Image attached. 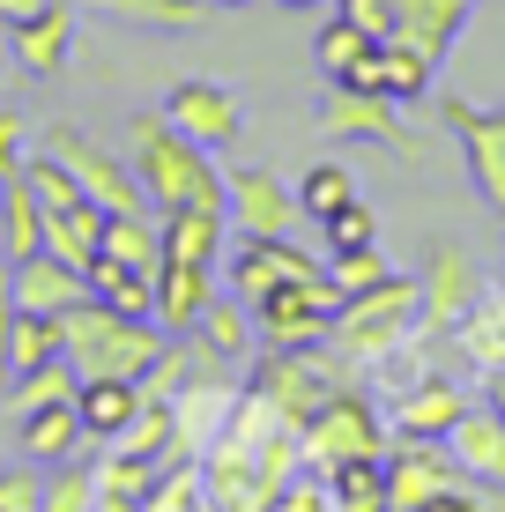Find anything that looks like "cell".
Returning a JSON list of instances; mask_svg holds the SVG:
<instances>
[{
	"mask_svg": "<svg viewBox=\"0 0 505 512\" xmlns=\"http://www.w3.org/2000/svg\"><path fill=\"white\" fill-rule=\"evenodd\" d=\"M75 386H82V372L67 357H52V364H38V372L8 379V394H15V416H30V409H52V401H75Z\"/></svg>",
	"mask_w": 505,
	"mask_h": 512,
	"instance_id": "d6a6232c",
	"label": "cell"
},
{
	"mask_svg": "<svg viewBox=\"0 0 505 512\" xmlns=\"http://www.w3.org/2000/svg\"><path fill=\"white\" fill-rule=\"evenodd\" d=\"M194 342L208 349V357H223V364H238V357H253L260 349V327H253V305L246 297H216V305L194 320Z\"/></svg>",
	"mask_w": 505,
	"mask_h": 512,
	"instance_id": "484cf974",
	"label": "cell"
},
{
	"mask_svg": "<svg viewBox=\"0 0 505 512\" xmlns=\"http://www.w3.org/2000/svg\"><path fill=\"white\" fill-rule=\"evenodd\" d=\"M216 8H253V0H216Z\"/></svg>",
	"mask_w": 505,
	"mask_h": 512,
	"instance_id": "7dc6e473",
	"label": "cell"
},
{
	"mask_svg": "<svg viewBox=\"0 0 505 512\" xmlns=\"http://www.w3.org/2000/svg\"><path fill=\"white\" fill-rule=\"evenodd\" d=\"M97 253L156 275V268H164V216H156V208H119V216H104V245H97Z\"/></svg>",
	"mask_w": 505,
	"mask_h": 512,
	"instance_id": "603a6c76",
	"label": "cell"
},
{
	"mask_svg": "<svg viewBox=\"0 0 505 512\" xmlns=\"http://www.w3.org/2000/svg\"><path fill=\"white\" fill-rule=\"evenodd\" d=\"M461 483H476V475L446 453V438H394L387 446V512H424Z\"/></svg>",
	"mask_w": 505,
	"mask_h": 512,
	"instance_id": "ba28073f",
	"label": "cell"
},
{
	"mask_svg": "<svg viewBox=\"0 0 505 512\" xmlns=\"http://www.w3.org/2000/svg\"><path fill=\"white\" fill-rule=\"evenodd\" d=\"M8 327H15V290H8V260H0V379H8Z\"/></svg>",
	"mask_w": 505,
	"mask_h": 512,
	"instance_id": "7bdbcfd3",
	"label": "cell"
},
{
	"mask_svg": "<svg viewBox=\"0 0 505 512\" xmlns=\"http://www.w3.org/2000/svg\"><path fill=\"white\" fill-rule=\"evenodd\" d=\"M372 67H379V97H394V104L431 97V75H439V67H431L416 45H402V38H379L372 45Z\"/></svg>",
	"mask_w": 505,
	"mask_h": 512,
	"instance_id": "4dcf8cb0",
	"label": "cell"
},
{
	"mask_svg": "<svg viewBox=\"0 0 505 512\" xmlns=\"http://www.w3.org/2000/svg\"><path fill=\"white\" fill-rule=\"evenodd\" d=\"M97 8L134 30H194L201 23V0H97Z\"/></svg>",
	"mask_w": 505,
	"mask_h": 512,
	"instance_id": "836d02e7",
	"label": "cell"
},
{
	"mask_svg": "<svg viewBox=\"0 0 505 512\" xmlns=\"http://www.w3.org/2000/svg\"><path fill=\"white\" fill-rule=\"evenodd\" d=\"M45 245V201L30 193V179L15 171L8 186H0V260H23Z\"/></svg>",
	"mask_w": 505,
	"mask_h": 512,
	"instance_id": "83f0119b",
	"label": "cell"
},
{
	"mask_svg": "<svg viewBox=\"0 0 505 512\" xmlns=\"http://www.w3.org/2000/svg\"><path fill=\"white\" fill-rule=\"evenodd\" d=\"M60 320H67V364H75L82 379H149V364L164 357V342H171L156 320H134V312L104 305V297H82Z\"/></svg>",
	"mask_w": 505,
	"mask_h": 512,
	"instance_id": "3957f363",
	"label": "cell"
},
{
	"mask_svg": "<svg viewBox=\"0 0 505 512\" xmlns=\"http://www.w3.org/2000/svg\"><path fill=\"white\" fill-rule=\"evenodd\" d=\"M208 305H216V268H194V260H164L156 268V327L164 334H194Z\"/></svg>",
	"mask_w": 505,
	"mask_h": 512,
	"instance_id": "d6986e66",
	"label": "cell"
},
{
	"mask_svg": "<svg viewBox=\"0 0 505 512\" xmlns=\"http://www.w3.org/2000/svg\"><path fill=\"white\" fill-rule=\"evenodd\" d=\"M15 60V45H8V30H0V67H8Z\"/></svg>",
	"mask_w": 505,
	"mask_h": 512,
	"instance_id": "bcb514c9",
	"label": "cell"
},
{
	"mask_svg": "<svg viewBox=\"0 0 505 512\" xmlns=\"http://www.w3.org/2000/svg\"><path fill=\"white\" fill-rule=\"evenodd\" d=\"M483 401L505 416V364H491V372H483Z\"/></svg>",
	"mask_w": 505,
	"mask_h": 512,
	"instance_id": "ee69618b",
	"label": "cell"
},
{
	"mask_svg": "<svg viewBox=\"0 0 505 512\" xmlns=\"http://www.w3.org/2000/svg\"><path fill=\"white\" fill-rule=\"evenodd\" d=\"M23 156H30V119L0 104V186H8L15 171H23Z\"/></svg>",
	"mask_w": 505,
	"mask_h": 512,
	"instance_id": "60d3db41",
	"label": "cell"
},
{
	"mask_svg": "<svg viewBox=\"0 0 505 512\" xmlns=\"http://www.w3.org/2000/svg\"><path fill=\"white\" fill-rule=\"evenodd\" d=\"M0 512H45V468H0Z\"/></svg>",
	"mask_w": 505,
	"mask_h": 512,
	"instance_id": "ab89813d",
	"label": "cell"
},
{
	"mask_svg": "<svg viewBox=\"0 0 505 512\" xmlns=\"http://www.w3.org/2000/svg\"><path fill=\"white\" fill-rule=\"evenodd\" d=\"M402 112H409V104L372 97V90H342V82H335V97H327L320 127H327V134H342V141H372V149H394L402 164H416V156H424V141H416V127H409Z\"/></svg>",
	"mask_w": 505,
	"mask_h": 512,
	"instance_id": "8fae6325",
	"label": "cell"
},
{
	"mask_svg": "<svg viewBox=\"0 0 505 512\" xmlns=\"http://www.w3.org/2000/svg\"><path fill=\"white\" fill-rule=\"evenodd\" d=\"M8 45H15V67H30V75H60V67L75 60V8H67V0H45L38 15L8 23Z\"/></svg>",
	"mask_w": 505,
	"mask_h": 512,
	"instance_id": "e0dca14e",
	"label": "cell"
},
{
	"mask_svg": "<svg viewBox=\"0 0 505 512\" xmlns=\"http://www.w3.org/2000/svg\"><path fill=\"white\" fill-rule=\"evenodd\" d=\"M461 409H468L461 386L446 379V372H424L409 394L387 401V438H446L461 423Z\"/></svg>",
	"mask_w": 505,
	"mask_h": 512,
	"instance_id": "2e32d148",
	"label": "cell"
},
{
	"mask_svg": "<svg viewBox=\"0 0 505 512\" xmlns=\"http://www.w3.org/2000/svg\"><path fill=\"white\" fill-rule=\"evenodd\" d=\"M357 453H387V409H372V394H364V379L335 386V394L320 401V416L305 423V461L312 468H335V461H357Z\"/></svg>",
	"mask_w": 505,
	"mask_h": 512,
	"instance_id": "5b68a950",
	"label": "cell"
},
{
	"mask_svg": "<svg viewBox=\"0 0 505 512\" xmlns=\"http://www.w3.org/2000/svg\"><path fill=\"white\" fill-rule=\"evenodd\" d=\"M335 512H387V453H357V461L327 468Z\"/></svg>",
	"mask_w": 505,
	"mask_h": 512,
	"instance_id": "1f68e13d",
	"label": "cell"
},
{
	"mask_svg": "<svg viewBox=\"0 0 505 512\" xmlns=\"http://www.w3.org/2000/svg\"><path fill=\"white\" fill-rule=\"evenodd\" d=\"M8 290H15V312H75L82 297H90V275L38 245V253L8 260Z\"/></svg>",
	"mask_w": 505,
	"mask_h": 512,
	"instance_id": "9a60e30c",
	"label": "cell"
},
{
	"mask_svg": "<svg viewBox=\"0 0 505 512\" xmlns=\"http://www.w3.org/2000/svg\"><path fill=\"white\" fill-rule=\"evenodd\" d=\"M223 216H231L238 238H290L305 208L268 164H231L223 171Z\"/></svg>",
	"mask_w": 505,
	"mask_h": 512,
	"instance_id": "9c48e42d",
	"label": "cell"
},
{
	"mask_svg": "<svg viewBox=\"0 0 505 512\" xmlns=\"http://www.w3.org/2000/svg\"><path fill=\"white\" fill-rule=\"evenodd\" d=\"M283 8H320V0H283Z\"/></svg>",
	"mask_w": 505,
	"mask_h": 512,
	"instance_id": "c3c4849f",
	"label": "cell"
},
{
	"mask_svg": "<svg viewBox=\"0 0 505 512\" xmlns=\"http://www.w3.org/2000/svg\"><path fill=\"white\" fill-rule=\"evenodd\" d=\"M164 119H171L186 141H201L208 156L238 149V134H246V119H238V97L223 90V82H201V75H194V82H171Z\"/></svg>",
	"mask_w": 505,
	"mask_h": 512,
	"instance_id": "4fadbf2b",
	"label": "cell"
},
{
	"mask_svg": "<svg viewBox=\"0 0 505 512\" xmlns=\"http://www.w3.org/2000/svg\"><path fill=\"white\" fill-rule=\"evenodd\" d=\"M134 409H142V379H82L75 386V416L90 438H127Z\"/></svg>",
	"mask_w": 505,
	"mask_h": 512,
	"instance_id": "7402d4cb",
	"label": "cell"
},
{
	"mask_svg": "<svg viewBox=\"0 0 505 512\" xmlns=\"http://www.w3.org/2000/svg\"><path fill=\"white\" fill-rule=\"evenodd\" d=\"M312 45H320V75H327V82H342V75H350V67H357L379 38H372V30H357L350 15H335V23H320V38H312Z\"/></svg>",
	"mask_w": 505,
	"mask_h": 512,
	"instance_id": "e575fe53",
	"label": "cell"
},
{
	"mask_svg": "<svg viewBox=\"0 0 505 512\" xmlns=\"http://www.w3.org/2000/svg\"><path fill=\"white\" fill-rule=\"evenodd\" d=\"M446 342L461 349L476 372H491V364H505V282H483L476 305L461 312V327L446 334Z\"/></svg>",
	"mask_w": 505,
	"mask_h": 512,
	"instance_id": "44dd1931",
	"label": "cell"
},
{
	"mask_svg": "<svg viewBox=\"0 0 505 512\" xmlns=\"http://www.w3.org/2000/svg\"><path fill=\"white\" fill-rule=\"evenodd\" d=\"M327 275H335L342 297H357V290H372V282H387L394 268H387V253H379V245H357V253H335V260H327Z\"/></svg>",
	"mask_w": 505,
	"mask_h": 512,
	"instance_id": "74e56055",
	"label": "cell"
},
{
	"mask_svg": "<svg viewBox=\"0 0 505 512\" xmlns=\"http://www.w3.org/2000/svg\"><path fill=\"white\" fill-rule=\"evenodd\" d=\"M45 512H97V468H52L45 475Z\"/></svg>",
	"mask_w": 505,
	"mask_h": 512,
	"instance_id": "8d00e7d4",
	"label": "cell"
},
{
	"mask_svg": "<svg viewBox=\"0 0 505 512\" xmlns=\"http://www.w3.org/2000/svg\"><path fill=\"white\" fill-rule=\"evenodd\" d=\"M82 416H75V401H52V409H30V416H15V446L30 453V461H67V453L82 446Z\"/></svg>",
	"mask_w": 505,
	"mask_h": 512,
	"instance_id": "4316f807",
	"label": "cell"
},
{
	"mask_svg": "<svg viewBox=\"0 0 505 512\" xmlns=\"http://www.w3.org/2000/svg\"><path fill=\"white\" fill-rule=\"evenodd\" d=\"M104 216H112V208H97V201L45 208V253H60L67 268H90L97 245H104Z\"/></svg>",
	"mask_w": 505,
	"mask_h": 512,
	"instance_id": "cb8c5ba5",
	"label": "cell"
},
{
	"mask_svg": "<svg viewBox=\"0 0 505 512\" xmlns=\"http://www.w3.org/2000/svg\"><path fill=\"white\" fill-rule=\"evenodd\" d=\"M223 231H231V216H223V208H171V216H164V260H194V268H216Z\"/></svg>",
	"mask_w": 505,
	"mask_h": 512,
	"instance_id": "d4e9b609",
	"label": "cell"
},
{
	"mask_svg": "<svg viewBox=\"0 0 505 512\" xmlns=\"http://www.w3.org/2000/svg\"><path fill=\"white\" fill-rule=\"evenodd\" d=\"M335 15H350V23L372 30V38H394V30H402V0H342Z\"/></svg>",
	"mask_w": 505,
	"mask_h": 512,
	"instance_id": "b9f144b4",
	"label": "cell"
},
{
	"mask_svg": "<svg viewBox=\"0 0 505 512\" xmlns=\"http://www.w3.org/2000/svg\"><path fill=\"white\" fill-rule=\"evenodd\" d=\"M52 357H67V320L60 312H15V327H8V379L38 372V364H52Z\"/></svg>",
	"mask_w": 505,
	"mask_h": 512,
	"instance_id": "f1b7e54d",
	"label": "cell"
},
{
	"mask_svg": "<svg viewBox=\"0 0 505 512\" xmlns=\"http://www.w3.org/2000/svg\"><path fill=\"white\" fill-rule=\"evenodd\" d=\"M342 290L335 275H312V282H283L253 305V327H260V349H305V342H327V320H335Z\"/></svg>",
	"mask_w": 505,
	"mask_h": 512,
	"instance_id": "52a82bcc",
	"label": "cell"
},
{
	"mask_svg": "<svg viewBox=\"0 0 505 512\" xmlns=\"http://www.w3.org/2000/svg\"><path fill=\"white\" fill-rule=\"evenodd\" d=\"M416 282H424V334H431V342H446V334L461 327V312L476 305V290H483V268H476V253H468V245L439 238Z\"/></svg>",
	"mask_w": 505,
	"mask_h": 512,
	"instance_id": "7c38bea8",
	"label": "cell"
},
{
	"mask_svg": "<svg viewBox=\"0 0 505 512\" xmlns=\"http://www.w3.org/2000/svg\"><path fill=\"white\" fill-rule=\"evenodd\" d=\"M468 15H476V0H402V30H394V38L416 45L431 67H446V52L461 45Z\"/></svg>",
	"mask_w": 505,
	"mask_h": 512,
	"instance_id": "ffe728a7",
	"label": "cell"
},
{
	"mask_svg": "<svg viewBox=\"0 0 505 512\" xmlns=\"http://www.w3.org/2000/svg\"><path fill=\"white\" fill-rule=\"evenodd\" d=\"M38 149L60 156V164L75 171V186L90 193L97 208H112V216H119V208H149V201H142V179H134V164H127V156H112L97 134H82V127H67V119H52V127H38Z\"/></svg>",
	"mask_w": 505,
	"mask_h": 512,
	"instance_id": "8992f818",
	"label": "cell"
},
{
	"mask_svg": "<svg viewBox=\"0 0 505 512\" xmlns=\"http://www.w3.org/2000/svg\"><path fill=\"white\" fill-rule=\"evenodd\" d=\"M446 453H454L476 483L505 490V416L491 409V401H468V409H461V423L446 431Z\"/></svg>",
	"mask_w": 505,
	"mask_h": 512,
	"instance_id": "ac0fdd59",
	"label": "cell"
},
{
	"mask_svg": "<svg viewBox=\"0 0 505 512\" xmlns=\"http://www.w3.org/2000/svg\"><path fill=\"white\" fill-rule=\"evenodd\" d=\"M416 327H424V282H416V275H387V282H372V290H357V297H342V305H335V320H327V349L364 379L394 342H409Z\"/></svg>",
	"mask_w": 505,
	"mask_h": 512,
	"instance_id": "7a4b0ae2",
	"label": "cell"
},
{
	"mask_svg": "<svg viewBox=\"0 0 505 512\" xmlns=\"http://www.w3.org/2000/svg\"><path fill=\"white\" fill-rule=\"evenodd\" d=\"M82 275H90V297H104V305H119V312H134V320H156V275L127 268V260H112V253H97Z\"/></svg>",
	"mask_w": 505,
	"mask_h": 512,
	"instance_id": "f546056e",
	"label": "cell"
},
{
	"mask_svg": "<svg viewBox=\"0 0 505 512\" xmlns=\"http://www.w3.org/2000/svg\"><path fill=\"white\" fill-rule=\"evenodd\" d=\"M38 8H45V0H0V30L23 23V15H38Z\"/></svg>",
	"mask_w": 505,
	"mask_h": 512,
	"instance_id": "f6af8a7d",
	"label": "cell"
},
{
	"mask_svg": "<svg viewBox=\"0 0 505 512\" xmlns=\"http://www.w3.org/2000/svg\"><path fill=\"white\" fill-rule=\"evenodd\" d=\"M446 127L461 141L468 186L505 216V104H476V97H446Z\"/></svg>",
	"mask_w": 505,
	"mask_h": 512,
	"instance_id": "30bf717a",
	"label": "cell"
},
{
	"mask_svg": "<svg viewBox=\"0 0 505 512\" xmlns=\"http://www.w3.org/2000/svg\"><path fill=\"white\" fill-rule=\"evenodd\" d=\"M312 275H327V268L298 238H246L231 253V297H246V305H260V297L283 290V282H312Z\"/></svg>",
	"mask_w": 505,
	"mask_h": 512,
	"instance_id": "5bb4252c",
	"label": "cell"
},
{
	"mask_svg": "<svg viewBox=\"0 0 505 512\" xmlns=\"http://www.w3.org/2000/svg\"><path fill=\"white\" fill-rule=\"evenodd\" d=\"M342 201H357V186H350V171H342V164H312L305 179H298V208H305L312 223L335 216Z\"/></svg>",
	"mask_w": 505,
	"mask_h": 512,
	"instance_id": "d590c367",
	"label": "cell"
},
{
	"mask_svg": "<svg viewBox=\"0 0 505 512\" xmlns=\"http://www.w3.org/2000/svg\"><path fill=\"white\" fill-rule=\"evenodd\" d=\"M327 223V253H357V245H379V216L364 201H342L335 216H320Z\"/></svg>",
	"mask_w": 505,
	"mask_h": 512,
	"instance_id": "f35d334b",
	"label": "cell"
},
{
	"mask_svg": "<svg viewBox=\"0 0 505 512\" xmlns=\"http://www.w3.org/2000/svg\"><path fill=\"white\" fill-rule=\"evenodd\" d=\"M127 164H134L142 201L156 208V216H171V208H223V164H208V149H201V141H186L164 112L134 119Z\"/></svg>",
	"mask_w": 505,
	"mask_h": 512,
	"instance_id": "6da1fadb",
	"label": "cell"
},
{
	"mask_svg": "<svg viewBox=\"0 0 505 512\" xmlns=\"http://www.w3.org/2000/svg\"><path fill=\"white\" fill-rule=\"evenodd\" d=\"M350 379H357V372H350L327 342H305V349H260L246 386H253V394H268L275 409L305 431V423L320 416V401L335 394V386H350Z\"/></svg>",
	"mask_w": 505,
	"mask_h": 512,
	"instance_id": "277c9868",
	"label": "cell"
}]
</instances>
